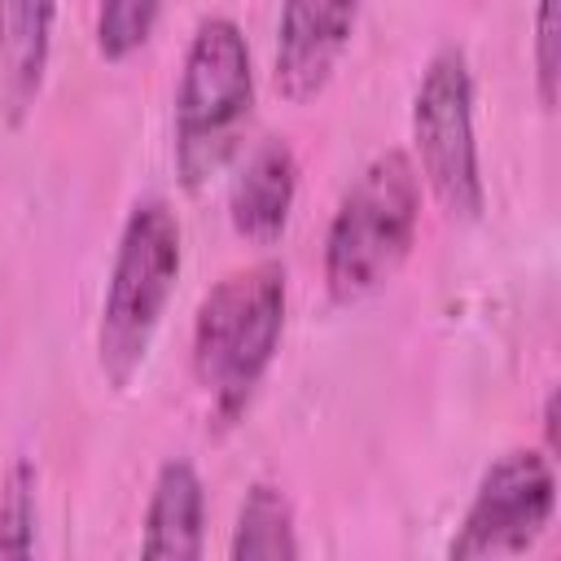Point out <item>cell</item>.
<instances>
[{"instance_id": "obj_1", "label": "cell", "mask_w": 561, "mask_h": 561, "mask_svg": "<svg viewBox=\"0 0 561 561\" xmlns=\"http://www.w3.org/2000/svg\"><path fill=\"white\" fill-rule=\"evenodd\" d=\"M285 324V267L254 263L228 272L197 307L193 373L219 421H237L263 381Z\"/></svg>"}, {"instance_id": "obj_2", "label": "cell", "mask_w": 561, "mask_h": 561, "mask_svg": "<svg viewBox=\"0 0 561 561\" xmlns=\"http://www.w3.org/2000/svg\"><path fill=\"white\" fill-rule=\"evenodd\" d=\"M421 180L403 149L377 153L342 193L324 237V285L333 302H359L381 289L412 250Z\"/></svg>"}, {"instance_id": "obj_3", "label": "cell", "mask_w": 561, "mask_h": 561, "mask_svg": "<svg viewBox=\"0 0 561 561\" xmlns=\"http://www.w3.org/2000/svg\"><path fill=\"white\" fill-rule=\"evenodd\" d=\"M180 276V224L175 210L162 197H145L131 206L118 250H114V272L101 307V329H96V355L101 373L110 377L114 390L131 386L140 373L149 342L158 333V320L171 302Z\"/></svg>"}, {"instance_id": "obj_4", "label": "cell", "mask_w": 561, "mask_h": 561, "mask_svg": "<svg viewBox=\"0 0 561 561\" xmlns=\"http://www.w3.org/2000/svg\"><path fill=\"white\" fill-rule=\"evenodd\" d=\"M254 79L250 48L232 18H206L184 53V75L175 92V158L184 184H202L237 145L250 114Z\"/></svg>"}, {"instance_id": "obj_5", "label": "cell", "mask_w": 561, "mask_h": 561, "mask_svg": "<svg viewBox=\"0 0 561 561\" xmlns=\"http://www.w3.org/2000/svg\"><path fill=\"white\" fill-rule=\"evenodd\" d=\"M412 136L438 206L456 219H478L482 171L473 145V83L460 48H443L430 57L412 101Z\"/></svg>"}, {"instance_id": "obj_6", "label": "cell", "mask_w": 561, "mask_h": 561, "mask_svg": "<svg viewBox=\"0 0 561 561\" xmlns=\"http://www.w3.org/2000/svg\"><path fill=\"white\" fill-rule=\"evenodd\" d=\"M557 508V478L543 451H504L478 482L473 504L451 539L456 561L522 557L548 530Z\"/></svg>"}, {"instance_id": "obj_7", "label": "cell", "mask_w": 561, "mask_h": 561, "mask_svg": "<svg viewBox=\"0 0 561 561\" xmlns=\"http://www.w3.org/2000/svg\"><path fill=\"white\" fill-rule=\"evenodd\" d=\"M355 13H359V0H280L272 75L285 101L302 105L329 83L355 31Z\"/></svg>"}, {"instance_id": "obj_8", "label": "cell", "mask_w": 561, "mask_h": 561, "mask_svg": "<svg viewBox=\"0 0 561 561\" xmlns=\"http://www.w3.org/2000/svg\"><path fill=\"white\" fill-rule=\"evenodd\" d=\"M294 188H298V167H294L289 145L263 140L245 158V167L228 193V215H232L237 237H245L254 245H272L289 224Z\"/></svg>"}, {"instance_id": "obj_9", "label": "cell", "mask_w": 561, "mask_h": 561, "mask_svg": "<svg viewBox=\"0 0 561 561\" xmlns=\"http://www.w3.org/2000/svg\"><path fill=\"white\" fill-rule=\"evenodd\" d=\"M202 478L188 460H167L153 478L145 508L140 552L149 561H197L202 557Z\"/></svg>"}, {"instance_id": "obj_10", "label": "cell", "mask_w": 561, "mask_h": 561, "mask_svg": "<svg viewBox=\"0 0 561 561\" xmlns=\"http://www.w3.org/2000/svg\"><path fill=\"white\" fill-rule=\"evenodd\" d=\"M57 0H0V96L13 118L35 101L48 66Z\"/></svg>"}, {"instance_id": "obj_11", "label": "cell", "mask_w": 561, "mask_h": 561, "mask_svg": "<svg viewBox=\"0 0 561 561\" xmlns=\"http://www.w3.org/2000/svg\"><path fill=\"white\" fill-rule=\"evenodd\" d=\"M232 561H294V508L272 482H254L241 500L237 530H232Z\"/></svg>"}, {"instance_id": "obj_12", "label": "cell", "mask_w": 561, "mask_h": 561, "mask_svg": "<svg viewBox=\"0 0 561 561\" xmlns=\"http://www.w3.org/2000/svg\"><path fill=\"white\" fill-rule=\"evenodd\" d=\"M158 22V0H101L96 9V48L105 61H127L145 48Z\"/></svg>"}, {"instance_id": "obj_13", "label": "cell", "mask_w": 561, "mask_h": 561, "mask_svg": "<svg viewBox=\"0 0 561 561\" xmlns=\"http://www.w3.org/2000/svg\"><path fill=\"white\" fill-rule=\"evenodd\" d=\"M35 548V469L18 460L0 482V557H31Z\"/></svg>"}, {"instance_id": "obj_14", "label": "cell", "mask_w": 561, "mask_h": 561, "mask_svg": "<svg viewBox=\"0 0 561 561\" xmlns=\"http://www.w3.org/2000/svg\"><path fill=\"white\" fill-rule=\"evenodd\" d=\"M535 66H539V101L557 105V0L535 4Z\"/></svg>"}, {"instance_id": "obj_15", "label": "cell", "mask_w": 561, "mask_h": 561, "mask_svg": "<svg viewBox=\"0 0 561 561\" xmlns=\"http://www.w3.org/2000/svg\"><path fill=\"white\" fill-rule=\"evenodd\" d=\"M543 430H548V447H557V394H548V408H543Z\"/></svg>"}]
</instances>
